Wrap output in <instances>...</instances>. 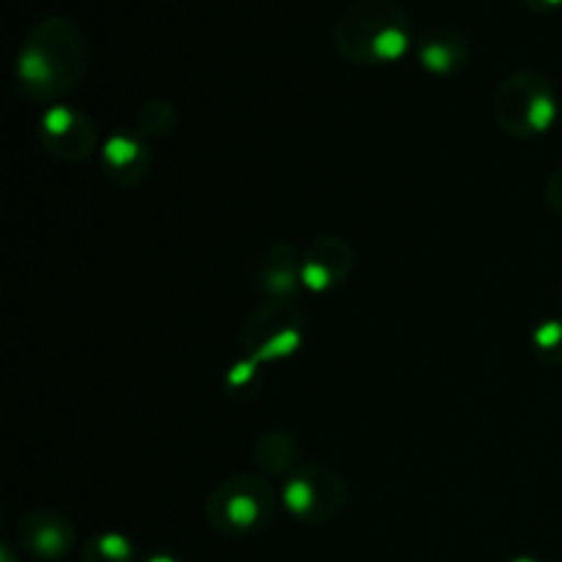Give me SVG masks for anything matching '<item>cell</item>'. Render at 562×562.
Returning a JSON list of instances; mask_svg holds the SVG:
<instances>
[{"label":"cell","instance_id":"cell-1","mask_svg":"<svg viewBox=\"0 0 562 562\" xmlns=\"http://www.w3.org/2000/svg\"><path fill=\"white\" fill-rule=\"evenodd\" d=\"M91 47L69 16H44L25 33L16 53V80L36 102H55L75 91L88 71Z\"/></svg>","mask_w":562,"mask_h":562},{"label":"cell","instance_id":"cell-2","mask_svg":"<svg viewBox=\"0 0 562 562\" xmlns=\"http://www.w3.org/2000/svg\"><path fill=\"white\" fill-rule=\"evenodd\" d=\"M340 58L357 66L395 64L415 44L412 22L395 0H355L340 11L333 27Z\"/></svg>","mask_w":562,"mask_h":562},{"label":"cell","instance_id":"cell-3","mask_svg":"<svg viewBox=\"0 0 562 562\" xmlns=\"http://www.w3.org/2000/svg\"><path fill=\"white\" fill-rule=\"evenodd\" d=\"M494 115L497 124L514 137L543 135L558 119L552 82L536 69L510 71L494 93Z\"/></svg>","mask_w":562,"mask_h":562},{"label":"cell","instance_id":"cell-4","mask_svg":"<svg viewBox=\"0 0 562 562\" xmlns=\"http://www.w3.org/2000/svg\"><path fill=\"white\" fill-rule=\"evenodd\" d=\"M305 338V318L291 300H267L241 322V349L258 366L285 360Z\"/></svg>","mask_w":562,"mask_h":562},{"label":"cell","instance_id":"cell-5","mask_svg":"<svg viewBox=\"0 0 562 562\" xmlns=\"http://www.w3.org/2000/svg\"><path fill=\"white\" fill-rule=\"evenodd\" d=\"M274 514V492L263 477L239 475L223 481L206 499V519L228 536L267 525Z\"/></svg>","mask_w":562,"mask_h":562},{"label":"cell","instance_id":"cell-6","mask_svg":"<svg viewBox=\"0 0 562 562\" xmlns=\"http://www.w3.org/2000/svg\"><path fill=\"white\" fill-rule=\"evenodd\" d=\"M283 503L307 525H327L344 510L346 483L324 464H307L285 481Z\"/></svg>","mask_w":562,"mask_h":562},{"label":"cell","instance_id":"cell-7","mask_svg":"<svg viewBox=\"0 0 562 562\" xmlns=\"http://www.w3.org/2000/svg\"><path fill=\"white\" fill-rule=\"evenodd\" d=\"M42 143L53 157L66 162H82L97 151L93 121L69 104H53L42 115Z\"/></svg>","mask_w":562,"mask_h":562},{"label":"cell","instance_id":"cell-8","mask_svg":"<svg viewBox=\"0 0 562 562\" xmlns=\"http://www.w3.org/2000/svg\"><path fill=\"white\" fill-rule=\"evenodd\" d=\"M355 269V250L340 236H318L300 256L302 285L313 294L338 289Z\"/></svg>","mask_w":562,"mask_h":562},{"label":"cell","instance_id":"cell-9","mask_svg":"<svg viewBox=\"0 0 562 562\" xmlns=\"http://www.w3.org/2000/svg\"><path fill=\"white\" fill-rule=\"evenodd\" d=\"M415 55L423 69L431 71V75L448 77L467 66V60H470V42H467V36L459 27L434 25L426 27L415 38Z\"/></svg>","mask_w":562,"mask_h":562},{"label":"cell","instance_id":"cell-10","mask_svg":"<svg viewBox=\"0 0 562 562\" xmlns=\"http://www.w3.org/2000/svg\"><path fill=\"white\" fill-rule=\"evenodd\" d=\"M104 176L115 187H135L143 181L151 168V151L146 143L132 132H115L102 148Z\"/></svg>","mask_w":562,"mask_h":562},{"label":"cell","instance_id":"cell-11","mask_svg":"<svg viewBox=\"0 0 562 562\" xmlns=\"http://www.w3.org/2000/svg\"><path fill=\"white\" fill-rule=\"evenodd\" d=\"M20 538L36 558L55 560L69 552L75 532H71L69 519L58 516L55 510H33L22 521Z\"/></svg>","mask_w":562,"mask_h":562},{"label":"cell","instance_id":"cell-12","mask_svg":"<svg viewBox=\"0 0 562 562\" xmlns=\"http://www.w3.org/2000/svg\"><path fill=\"white\" fill-rule=\"evenodd\" d=\"M258 278H261V291L269 300H291L296 285L302 283L300 258H296L294 247L285 245V241L269 247Z\"/></svg>","mask_w":562,"mask_h":562},{"label":"cell","instance_id":"cell-13","mask_svg":"<svg viewBox=\"0 0 562 562\" xmlns=\"http://www.w3.org/2000/svg\"><path fill=\"white\" fill-rule=\"evenodd\" d=\"M252 453L269 475H283L300 461V442L285 431H269L256 439Z\"/></svg>","mask_w":562,"mask_h":562},{"label":"cell","instance_id":"cell-14","mask_svg":"<svg viewBox=\"0 0 562 562\" xmlns=\"http://www.w3.org/2000/svg\"><path fill=\"white\" fill-rule=\"evenodd\" d=\"M261 368L256 360H250V357H245V362H236L234 368H231L228 379H225V390H228V395L234 401H252L258 395V390H261L263 379H261Z\"/></svg>","mask_w":562,"mask_h":562},{"label":"cell","instance_id":"cell-15","mask_svg":"<svg viewBox=\"0 0 562 562\" xmlns=\"http://www.w3.org/2000/svg\"><path fill=\"white\" fill-rule=\"evenodd\" d=\"M137 126H140L143 135H168L176 126V110L170 102L162 99H154V102L143 104L140 115H137Z\"/></svg>","mask_w":562,"mask_h":562},{"label":"cell","instance_id":"cell-16","mask_svg":"<svg viewBox=\"0 0 562 562\" xmlns=\"http://www.w3.org/2000/svg\"><path fill=\"white\" fill-rule=\"evenodd\" d=\"M532 351L547 366H562V322H543L532 333Z\"/></svg>","mask_w":562,"mask_h":562},{"label":"cell","instance_id":"cell-17","mask_svg":"<svg viewBox=\"0 0 562 562\" xmlns=\"http://www.w3.org/2000/svg\"><path fill=\"white\" fill-rule=\"evenodd\" d=\"M132 543L119 532L99 536L91 547L86 549V562H130Z\"/></svg>","mask_w":562,"mask_h":562},{"label":"cell","instance_id":"cell-18","mask_svg":"<svg viewBox=\"0 0 562 562\" xmlns=\"http://www.w3.org/2000/svg\"><path fill=\"white\" fill-rule=\"evenodd\" d=\"M547 203L558 217H562V168L554 170L547 181Z\"/></svg>","mask_w":562,"mask_h":562},{"label":"cell","instance_id":"cell-19","mask_svg":"<svg viewBox=\"0 0 562 562\" xmlns=\"http://www.w3.org/2000/svg\"><path fill=\"white\" fill-rule=\"evenodd\" d=\"M521 5H525L527 11H532V14H549V11L560 9L562 0H521Z\"/></svg>","mask_w":562,"mask_h":562},{"label":"cell","instance_id":"cell-20","mask_svg":"<svg viewBox=\"0 0 562 562\" xmlns=\"http://www.w3.org/2000/svg\"><path fill=\"white\" fill-rule=\"evenodd\" d=\"M148 562H181V560L170 558V554H157V558H151Z\"/></svg>","mask_w":562,"mask_h":562},{"label":"cell","instance_id":"cell-21","mask_svg":"<svg viewBox=\"0 0 562 562\" xmlns=\"http://www.w3.org/2000/svg\"><path fill=\"white\" fill-rule=\"evenodd\" d=\"M514 562H536V560H530V558H519V560H514Z\"/></svg>","mask_w":562,"mask_h":562},{"label":"cell","instance_id":"cell-22","mask_svg":"<svg viewBox=\"0 0 562 562\" xmlns=\"http://www.w3.org/2000/svg\"><path fill=\"white\" fill-rule=\"evenodd\" d=\"M560 302H562V291H560Z\"/></svg>","mask_w":562,"mask_h":562}]
</instances>
